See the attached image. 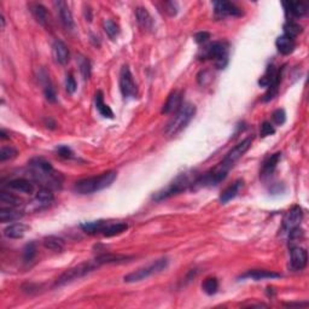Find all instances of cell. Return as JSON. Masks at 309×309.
Segmentation results:
<instances>
[{
    "mask_svg": "<svg viewBox=\"0 0 309 309\" xmlns=\"http://www.w3.org/2000/svg\"><path fill=\"white\" fill-rule=\"evenodd\" d=\"M202 288H203V291L206 293V295H209V296L215 295L219 290L218 279L213 277L206 278V279L203 282V284H202Z\"/></svg>",
    "mask_w": 309,
    "mask_h": 309,
    "instance_id": "obj_35",
    "label": "cell"
},
{
    "mask_svg": "<svg viewBox=\"0 0 309 309\" xmlns=\"http://www.w3.org/2000/svg\"><path fill=\"white\" fill-rule=\"evenodd\" d=\"M252 139L251 138H247L243 142L237 144L231 151L225 156L224 160L216 165L214 169L209 170L206 174L202 175L201 178L197 179L195 183L196 187H204V186H216L225 180V178L228 174L229 169L243 157L245 152L250 149L251 146Z\"/></svg>",
    "mask_w": 309,
    "mask_h": 309,
    "instance_id": "obj_1",
    "label": "cell"
},
{
    "mask_svg": "<svg viewBox=\"0 0 309 309\" xmlns=\"http://www.w3.org/2000/svg\"><path fill=\"white\" fill-rule=\"evenodd\" d=\"M168 265H169V261H168V259H165V257H162V259L156 260V261L152 262L151 265L146 266V267L139 268V269H137V270H134V272L129 273V274H127L126 277L124 278V280L126 283L142 282V280L147 279V278L151 277V275L157 274V273H160V272H162V270H165V268L168 267Z\"/></svg>",
    "mask_w": 309,
    "mask_h": 309,
    "instance_id": "obj_8",
    "label": "cell"
},
{
    "mask_svg": "<svg viewBox=\"0 0 309 309\" xmlns=\"http://www.w3.org/2000/svg\"><path fill=\"white\" fill-rule=\"evenodd\" d=\"M183 105V92L175 89L168 96L167 102L165 103L162 109V114H173L177 112Z\"/></svg>",
    "mask_w": 309,
    "mask_h": 309,
    "instance_id": "obj_15",
    "label": "cell"
},
{
    "mask_svg": "<svg viewBox=\"0 0 309 309\" xmlns=\"http://www.w3.org/2000/svg\"><path fill=\"white\" fill-rule=\"evenodd\" d=\"M52 55L56 62L61 65H65L69 62L70 53H69L68 47L61 40H56L52 45Z\"/></svg>",
    "mask_w": 309,
    "mask_h": 309,
    "instance_id": "obj_16",
    "label": "cell"
},
{
    "mask_svg": "<svg viewBox=\"0 0 309 309\" xmlns=\"http://www.w3.org/2000/svg\"><path fill=\"white\" fill-rule=\"evenodd\" d=\"M17 156V150L12 146H2L0 150V162L12 160Z\"/></svg>",
    "mask_w": 309,
    "mask_h": 309,
    "instance_id": "obj_38",
    "label": "cell"
},
{
    "mask_svg": "<svg viewBox=\"0 0 309 309\" xmlns=\"http://www.w3.org/2000/svg\"><path fill=\"white\" fill-rule=\"evenodd\" d=\"M280 158H282V154H280V152H277V154L270 155L269 157L265 161L261 170L262 178H268L273 174V172H274L275 168H277L278 163H279Z\"/></svg>",
    "mask_w": 309,
    "mask_h": 309,
    "instance_id": "obj_19",
    "label": "cell"
},
{
    "mask_svg": "<svg viewBox=\"0 0 309 309\" xmlns=\"http://www.w3.org/2000/svg\"><path fill=\"white\" fill-rule=\"evenodd\" d=\"M284 6L288 14H290L292 17H296V19H301V17H303L308 12L307 5L300 1L284 2Z\"/></svg>",
    "mask_w": 309,
    "mask_h": 309,
    "instance_id": "obj_24",
    "label": "cell"
},
{
    "mask_svg": "<svg viewBox=\"0 0 309 309\" xmlns=\"http://www.w3.org/2000/svg\"><path fill=\"white\" fill-rule=\"evenodd\" d=\"M308 261L307 250L300 247H291L290 251V267L293 270L305 269Z\"/></svg>",
    "mask_w": 309,
    "mask_h": 309,
    "instance_id": "obj_12",
    "label": "cell"
},
{
    "mask_svg": "<svg viewBox=\"0 0 309 309\" xmlns=\"http://www.w3.org/2000/svg\"><path fill=\"white\" fill-rule=\"evenodd\" d=\"M78 64L80 68V73L82 75L83 80H88L89 76H91V63L85 56L79 55L78 56Z\"/></svg>",
    "mask_w": 309,
    "mask_h": 309,
    "instance_id": "obj_34",
    "label": "cell"
},
{
    "mask_svg": "<svg viewBox=\"0 0 309 309\" xmlns=\"http://www.w3.org/2000/svg\"><path fill=\"white\" fill-rule=\"evenodd\" d=\"M120 89L124 98H135L138 96V87L134 82V79L127 65H124L120 73Z\"/></svg>",
    "mask_w": 309,
    "mask_h": 309,
    "instance_id": "obj_9",
    "label": "cell"
},
{
    "mask_svg": "<svg viewBox=\"0 0 309 309\" xmlns=\"http://www.w3.org/2000/svg\"><path fill=\"white\" fill-rule=\"evenodd\" d=\"M302 33V27H301L298 23L293 22V21H288L284 24V35L291 38V39H295L296 37Z\"/></svg>",
    "mask_w": 309,
    "mask_h": 309,
    "instance_id": "obj_33",
    "label": "cell"
},
{
    "mask_svg": "<svg viewBox=\"0 0 309 309\" xmlns=\"http://www.w3.org/2000/svg\"><path fill=\"white\" fill-rule=\"evenodd\" d=\"M303 220V210L301 206H295L288 210V213L284 215V219H283V226L287 231H291L292 228H296V227L300 226L301 221Z\"/></svg>",
    "mask_w": 309,
    "mask_h": 309,
    "instance_id": "obj_14",
    "label": "cell"
},
{
    "mask_svg": "<svg viewBox=\"0 0 309 309\" xmlns=\"http://www.w3.org/2000/svg\"><path fill=\"white\" fill-rule=\"evenodd\" d=\"M228 56H229V46L227 42L216 41L213 44L208 45L203 48L202 55L199 56L201 60L213 61L214 64L218 69L226 68L228 64Z\"/></svg>",
    "mask_w": 309,
    "mask_h": 309,
    "instance_id": "obj_5",
    "label": "cell"
},
{
    "mask_svg": "<svg viewBox=\"0 0 309 309\" xmlns=\"http://www.w3.org/2000/svg\"><path fill=\"white\" fill-rule=\"evenodd\" d=\"M35 255H37V247H35V244L29 243L25 245L24 249H23V261L24 262L33 261Z\"/></svg>",
    "mask_w": 309,
    "mask_h": 309,
    "instance_id": "obj_39",
    "label": "cell"
},
{
    "mask_svg": "<svg viewBox=\"0 0 309 309\" xmlns=\"http://www.w3.org/2000/svg\"><path fill=\"white\" fill-rule=\"evenodd\" d=\"M57 154L60 157L65 158V160H70V158L74 157V152L71 151L70 147L64 146V145H63V146L57 147Z\"/></svg>",
    "mask_w": 309,
    "mask_h": 309,
    "instance_id": "obj_44",
    "label": "cell"
},
{
    "mask_svg": "<svg viewBox=\"0 0 309 309\" xmlns=\"http://www.w3.org/2000/svg\"><path fill=\"white\" fill-rule=\"evenodd\" d=\"M209 38H210V34H209L208 32H199L195 34V40L197 44H203V42H206Z\"/></svg>",
    "mask_w": 309,
    "mask_h": 309,
    "instance_id": "obj_45",
    "label": "cell"
},
{
    "mask_svg": "<svg viewBox=\"0 0 309 309\" xmlns=\"http://www.w3.org/2000/svg\"><path fill=\"white\" fill-rule=\"evenodd\" d=\"M272 120L277 126H282L287 121V114H285V111L283 109H277L272 114Z\"/></svg>",
    "mask_w": 309,
    "mask_h": 309,
    "instance_id": "obj_40",
    "label": "cell"
},
{
    "mask_svg": "<svg viewBox=\"0 0 309 309\" xmlns=\"http://www.w3.org/2000/svg\"><path fill=\"white\" fill-rule=\"evenodd\" d=\"M94 103H96V109L99 114L105 119H114V112L110 109L108 104L104 103V96L102 91H97L94 96Z\"/></svg>",
    "mask_w": 309,
    "mask_h": 309,
    "instance_id": "obj_21",
    "label": "cell"
},
{
    "mask_svg": "<svg viewBox=\"0 0 309 309\" xmlns=\"http://www.w3.org/2000/svg\"><path fill=\"white\" fill-rule=\"evenodd\" d=\"M275 133V129L274 127L272 126V124H269V122H264V124H261V129H260V135H261L262 138L265 137H268V135H272Z\"/></svg>",
    "mask_w": 309,
    "mask_h": 309,
    "instance_id": "obj_42",
    "label": "cell"
},
{
    "mask_svg": "<svg viewBox=\"0 0 309 309\" xmlns=\"http://www.w3.org/2000/svg\"><path fill=\"white\" fill-rule=\"evenodd\" d=\"M243 186V180H236L232 185H229L228 187L225 191H222L221 196H220V202L222 204L227 203V202L232 201L237 195H238L239 190Z\"/></svg>",
    "mask_w": 309,
    "mask_h": 309,
    "instance_id": "obj_27",
    "label": "cell"
},
{
    "mask_svg": "<svg viewBox=\"0 0 309 309\" xmlns=\"http://www.w3.org/2000/svg\"><path fill=\"white\" fill-rule=\"evenodd\" d=\"M22 218L23 213L17 210L16 208H4V206H1V210H0V221H1L2 224L17 221Z\"/></svg>",
    "mask_w": 309,
    "mask_h": 309,
    "instance_id": "obj_29",
    "label": "cell"
},
{
    "mask_svg": "<svg viewBox=\"0 0 309 309\" xmlns=\"http://www.w3.org/2000/svg\"><path fill=\"white\" fill-rule=\"evenodd\" d=\"M196 114V106L192 104H183L181 108L175 112L174 117L169 121L165 128V133L170 137H174L178 133L186 128Z\"/></svg>",
    "mask_w": 309,
    "mask_h": 309,
    "instance_id": "obj_4",
    "label": "cell"
},
{
    "mask_svg": "<svg viewBox=\"0 0 309 309\" xmlns=\"http://www.w3.org/2000/svg\"><path fill=\"white\" fill-rule=\"evenodd\" d=\"M40 80H41V82L44 83V93H45L46 99H47L48 102H51V103L56 102V91H55V88H53L52 83L50 82L48 76L45 74Z\"/></svg>",
    "mask_w": 309,
    "mask_h": 309,
    "instance_id": "obj_36",
    "label": "cell"
},
{
    "mask_svg": "<svg viewBox=\"0 0 309 309\" xmlns=\"http://www.w3.org/2000/svg\"><path fill=\"white\" fill-rule=\"evenodd\" d=\"M4 27H5V19H4V16L1 15V28H4Z\"/></svg>",
    "mask_w": 309,
    "mask_h": 309,
    "instance_id": "obj_46",
    "label": "cell"
},
{
    "mask_svg": "<svg viewBox=\"0 0 309 309\" xmlns=\"http://www.w3.org/2000/svg\"><path fill=\"white\" fill-rule=\"evenodd\" d=\"M128 228V225L124 224V222H119V224H112V225H106V227L104 228L103 234L105 237H114L117 234L124 233L126 229Z\"/></svg>",
    "mask_w": 309,
    "mask_h": 309,
    "instance_id": "obj_32",
    "label": "cell"
},
{
    "mask_svg": "<svg viewBox=\"0 0 309 309\" xmlns=\"http://www.w3.org/2000/svg\"><path fill=\"white\" fill-rule=\"evenodd\" d=\"M132 257L129 256H124V255H112V254H103L97 256L96 262L97 265L101 267L103 265H112V264H124V262H127L128 260H131Z\"/></svg>",
    "mask_w": 309,
    "mask_h": 309,
    "instance_id": "obj_20",
    "label": "cell"
},
{
    "mask_svg": "<svg viewBox=\"0 0 309 309\" xmlns=\"http://www.w3.org/2000/svg\"><path fill=\"white\" fill-rule=\"evenodd\" d=\"M65 89L70 94H73L76 91V81L71 74H66L65 76Z\"/></svg>",
    "mask_w": 309,
    "mask_h": 309,
    "instance_id": "obj_41",
    "label": "cell"
},
{
    "mask_svg": "<svg viewBox=\"0 0 309 309\" xmlns=\"http://www.w3.org/2000/svg\"><path fill=\"white\" fill-rule=\"evenodd\" d=\"M103 28H104V32L106 33V35H108L111 40L116 39L117 35H119V33H120L119 25H117L116 23H115L114 21H111V20H105V21L103 22Z\"/></svg>",
    "mask_w": 309,
    "mask_h": 309,
    "instance_id": "obj_37",
    "label": "cell"
},
{
    "mask_svg": "<svg viewBox=\"0 0 309 309\" xmlns=\"http://www.w3.org/2000/svg\"><path fill=\"white\" fill-rule=\"evenodd\" d=\"M29 169L35 181L41 185V187L50 190H58L62 187V175L56 172L50 162L44 158H34L29 162Z\"/></svg>",
    "mask_w": 309,
    "mask_h": 309,
    "instance_id": "obj_2",
    "label": "cell"
},
{
    "mask_svg": "<svg viewBox=\"0 0 309 309\" xmlns=\"http://www.w3.org/2000/svg\"><path fill=\"white\" fill-rule=\"evenodd\" d=\"M282 275L279 273L272 272L267 269H251L247 270L243 275L239 277V279H252V280H265V279H274V278H280Z\"/></svg>",
    "mask_w": 309,
    "mask_h": 309,
    "instance_id": "obj_17",
    "label": "cell"
},
{
    "mask_svg": "<svg viewBox=\"0 0 309 309\" xmlns=\"http://www.w3.org/2000/svg\"><path fill=\"white\" fill-rule=\"evenodd\" d=\"M9 187L12 188L15 191H19V192L22 193H27V195H30L34 191V186L30 183L29 180L23 178L15 179V180H11L9 183Z\"/></svg>",
    "mask_w": 309,
    "mask_h": 309,
    "instance_id": "obj_25",
    "label": "cell"
},
{
    "mask_svg": "<svg viewBox=\"0 0 309 309\" xmlns=\"http://www.w3.org/2000/svg\"><path fill=\"white\" fill-rule=\"evenodd\" d=\"M0 202H1V206L4 208H17V206H22L23 201L17 196L12 195L9 192H0Z\"/></svg>",
    "mask_w": 309,
    "mask_h": 309,
    "instance_id": "obj_30",
    "label": "cell"
},
{
    "mask_svg": "<svg viewBox=\"0 0 309 309\" xmlns=\"http://www.w3.org/2000/svg\"><path fill=\"white\" fill-rule=\"evenodd\" d=\"M214 10H215V15L218 17H241L243 15L241 7L229 1H215Z\"/></svg>",
    "mask_w": 309,
    "mask_h": 309,
    "instance_id": "obj_11",
    "label": "cell"
},
{
    "mask_svg": "<svg viewBox=\"0 0 309 309\" xmlns=\"http://www.w3.org/2000/svg\"><path fill=\"white\" fill-rule=\"evenodd\" d=\"M28 231V226L23 224H14L7 226L6 228L4 229V236L7 237V238L11 239H20L24 237V234L27 233Z\"/></svg>",
    "mask_w": 309,
    "mask_h": 309,
    "instance_id": "obj_26",
    "label": "cell"
},
{
    "mask_svg": "<svg viewBox=\"0 0 309 309\" xmlns=\"http://www.w3.org/2000/svg\"><path fill=\"white\" fill-rule=\"evenodd\" d=\"M275 46H277L278 51H279L282 55H290L295 51L296 48V42L295 39H291V38L287 37V35H282L277 39L275 41Z\"/></svg>",
    "mask_w": 309,
    "mask_h": 309,
    "instance_id": "obj_22",
    "label": "cell"
},
{
    "mask_svg": "<svg viewBox=\"0 0 309 309\" xmlns=\"http://www.w3.org/2000/svg\"><path fill=\"white\" fill-rule=\"evenodd\" d=\"M55 6L63 27H64L66 30H69V32H73V30L75 29V22H74L73 15H71V11L70 9H69L68 4H66L65 1L60 0V1L55 2Z\"/></svg>",
    "mask_w": 309,
    "mask_h": 309,
    "instance_id": "obj_13",
    "label": "cell"
},
{
    "mask_svg": "<svg viewBox=\"0 0 309 309\" xmlns=\"http://www.w3.org/2000/svg\"><path fill=\"white\" fill-rule=\"evenodd\" d=\"M42 243H44L46 249L52 250V251H56V252H62L63 250L65 249L64 239H62L61 237H57V236L45 237Z\"/></svg>",
    "mask_w": 309,
    "mask_h": 309,
    "instance_id": "obj_28",
    "label": "cell"
},
{
    "mask_svg": "<svg viewBox=\"0 0 309 309\" xmlns=\"http://www.w3.org/2000/svg\"><path fill=\"white\" fill-rule=\"evenodd\" d=\"M30 12H32L35 21L39 23V24H41L42 27H47L48 14L44 5L37 4V2H35V4H32L30 5Z\"/></svg>",
    "mask_w": 309,
    "mask_h": 309,
    "instance_id": "obj_23",
    "label": "cell"
},
{
    "mask_svg": "<svg viewBox=\"0 0 309 309\" xmlns=\"http://www.w3.org/2000/svg\"><path fill=\"white\" fill-rule=\"evenodd\" d=\"M117 178V173L115 170H109V172L103 173L98 177H91L76 181L74 184V192L79 195H91V193L98 192V191L104 190L109 187Z\"/></svg>",
    "mask_w": 309,
    "mask_h": 309,
    "instance_id": "obj_3",
    "label": "cell"
},
{
    "mask_svg": "<svg viewBox=\"0 0 309 309\" xmlns=\"http://www.w3.org/2000/svg\"><path fill=\"white\" fill-rule=\"evenodd\" d=\"M106 225H108V222L103 221V220L85 222V224H81V228L83 229V232H86V233H88V234H97V233H103Z\"/></svg>",
    "mask_w": 309,
    "mask_h": 309,
    "instance_id": "obj_31",
    "label": "cell"
},
{
    "mask_svg": "<svg viewBox=\"0 0 309 309\" xmlns=\"http://www.w3.org/2000/svg\"><path fill=\"white\" fill-rule=\"evenodd\" d=\"M165 12L168 14L169 16H175L178 14V4L174 1H165Z\"/></svg>",
    "mask_w": 309,
    "mask_h": 309,
    "instance_id": "obj_43",
    "label": "cell"
},
{
    "mask_svg": "<svg viewBox=\"0 0 309 309\" xmlns=\"http://www.w3.org/2000/svg\"><path fill=\"white\" fill-rule=\"evenodd\" d=\"M52 202H53L52 190L46 188V187H40L39 191L35 193V197L33 198V201L28 204L27 210H30V211L41 210V209L47 208Z\"/></svg>",
    "mask_w": 309,
    "mask_h": 309,
    "instance_id": "obj_10",
    "label": "cell"
},
{
    "mask_svg": "<svg viewBox=\"0 0 309 309\" xmlns=\"http://www.w3.org/2000/svg\"><path fill=\"white\" fill-rule=\"evenodd\" d=\"M192 175L190 173H185V174H180L179 177L175 179L174 181L169 184L163 190L158 191L157 193L154 195V201L156 202H161V201H165V199L173 197V196L179 195L180 192L185 191L188 186L193 185L196 180H192Z\"/></svg>",
    "mask_w": 309,
    "mask_h": 309,
    "instance_id": "obj_7",
    "label": "cell"
},
{
    "mask_svg": "<svg viewBox=\"0 0 309 309\" xmlns=\"http://www.w3.org/2000/svg\"><path fill=\"white\" fill-rule=\"evenodd\" d=\"M99 266L97 265L96 260L93 261H86L82 264L75 266V267H71L69 269H66L62 275L57 279L56 282V287H63V285L70 284V283L75 282V280L81 279L85 275L89 274L91 272L96 270Z\"/></svg>",
    "mask_w": 309,
    "mask_h": 309,
    "instance_id": "obj_6",
    "label": "cell"
},
{
    "mask_svg": "<svg viewBox=\"0 0 309 309\" xmlns=\"http://www.w3.org/2000/svg\"><path fill=\"white\" fill-rule=\"evenodd\" d=\"M135 17H137V22L142 29L150 32L154 28V20H152L151 15L149 14V11L145 7H137V10H135Z\"/></svg>",
    "mask_w": 309,
    "mask_h": 309,
    "instance_id": "obj_18",
    "label": "cell"
}]
</instances>
